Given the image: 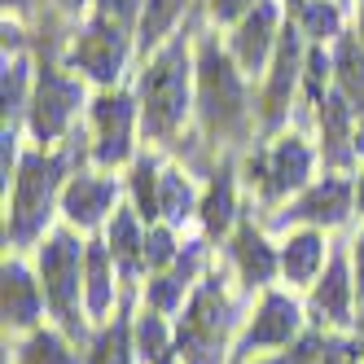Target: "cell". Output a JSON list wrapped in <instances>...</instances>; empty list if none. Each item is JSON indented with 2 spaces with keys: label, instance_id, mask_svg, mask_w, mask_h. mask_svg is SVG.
Returning a JSON list of instances; mask_svg holds the SVG:
<instances>
[{
  "label": "cell",
  "instance_id": "d6a6232c",
  "mask_svg": "<svg viewBox=\"0 0 364 364\" xmlns=\"http://www.w3.org/2000/svg\"><path fill=\"white\" fill-rule=\"evenodd\" d=\"M180 250H185V232L163 224V220L149 224V242H145V268H149V277L154 272H167L180 259Z\"/></svg>",
  "mask_w": 364,
  "mask_h": 364
},
{
  "label": "cell",
  "instance_id": "7a4b0ae2",
  "mask_svg": "<svg viewBox=\"0 0 364 364\" xmlns=\"http://www.w3.org/2000/svg\"><path fill=\"white\" fill-rule=\"evenodd\" d=\"M75 141V136H70ZM40 149L31 145L5 189V246L14 255L36 250L62 224V189L75 171V145Z\"/></svg>",
  "mask_w": 364,
  "mask_h": 364
},
{
  "label": "cell",
  "instance_id": "277c9868",
  "mask_svg": "<svg viewBox=\"0 0 364 364\" xmlns=\"http://www.w3.org/2000/svg\"><path fill=\"white\" fill-rule=\"evenodd\" d=\"M246 316H242V294L232 290L228 272L211 268L202 277V285L189 294V303L171 316L176 321V360L180 364H228Z\"/></svg>",
  "mask_w": 364,
  "mask_h": 364
},
{
  "label": "cell",
  "instance_id": "74e56055",
  "mask_svg": "<svg viewBox=\"0 0 364 364\" xmlns=\"http://www.w3.org/2000/svg\"><path fill=\"white\" fill-rule=\"evenodd\" d=\"M347 250H351V272H355V294H360V303H364V228L355 232V237L347 242Z\"/></svg>",
  "mask_w": 364,
  "mask_h": 364
},
{
  "label": "cell",
  "instance_id": "ab89813d",
  "mask_svg": "<svg viewBox=\"0 0 364 364\" xmlns=\"http://www.w3.org/2000/svg\"><path fill=\"white\" fill-rule=\"evenodd\" d=\"M355 215L364 220V159H360V167H355Z\"/></svg>",
  "mask_w": 364,
  "mask_h": 364
},
{
  "label": "cell",
  "instance_id": "52a82bcc",
  "mask_svg": "<svg viewBox=\"0 0 364 364\" xmlns=\"http://www.w3.org/2000/svg\"><path fill=\"white\" fill-rule=\"evenodd\" d=\"M316 163H321L316 145L303 132H294V127H285V132L268 136L264 145H255V154L246 159V185L264 206L281 211L294 193H303L316 180Z\"/></svg>",
  "mask_w": 364,
  "mask_h": 364
},
{
  "label": "cell",
  "instance_id": "d6986e66",
  "mask_svg": "<svg viewBox=\"0 0 364 364\" xmlns=\"http://www.w3.org/2000/svg\"><path fill=\"white\" fill-rule=\"evenodd\" d=\"M0 311H5V333H14V338L40 329L48 316L40 272L22 255H5V268H0Z\"/></svg>",
  "mask_w": 364,
  "mask_h": 364
},
{
  "label": "cell",
  "instance_id": "ba28073f",
  "mask_svg": "<svg viewBox=\"0 0 364 364\" xmlns=\"http://www.w3.org/2000/svg\"><path fill=\"white\" fill-rule=\"evenodd\" d=\"M136 136H141V101L136 88H97L88 101V163L123 171L136 163Z\"/></svg>",
  "mask_w": 364,
  "mask_h": 364
},
{
  "label": "cell",
  "instance_id": "5b68a950",
  "mask_svg": "<svg viewBox=\"0 0 364 364\" xmlns=\"http://www.w3.org/2000/svg\"><path fill=\"white\" fill-rule=\"evenodd\" d=\"M84 250H88V237L75 232L70 224H58L36 246V272L48 299V321L66 329L75 343H88L92 333L88 307H84Z\"/></svg>",
  "mask_w": 364,
  "mask_h": 364
},
{
  "label": "cell",
  "instance_id": "d590c367",
  "mask_svg": "<svg viewBox=\"0 0 364 364\" xmlns=\"http://www.w3.org/2000/svg\"><path fill=\"white\" fill-rule=\"evenodd\" d=\"M259 5V0H202V14H206V22L211 27H232V22H242L250 9Z\"/></svg>",
  "mask_w": 364,
  "mask_h": 364
},
{
  "label": "cell",
  "instance_id": "30bf717a",
  "mask_svg": "<svg viewBox=\"0 0 364 364\" xmlns=\"http://www.w3.org/2000/svg\"><path fill=\"white\" fill-rule=\"evenodd\" d=\"M311 329L307 321V303L294 299V290H264L259 294V303L250 307V316L237 333V347H232V360L228 364H246L255 355H268V351H281L299 343V338Z\"/></svg>",
  "mask_w": 364,
  "mask_h": 364
},
{
  "label": "cell",
  "instance_id": "f546056e",
  "mask_svg": "<svg viewBox=\"0 0 364 364\" xmlns=\"http://www.w3.org/2000/svg\"><path fill=\"white\" fill-rule=\"evenodd\" d=\"M132 343L141 364H167L176 355V321L154 307H141L132 316Z\"/></svg>",
  "mask_w": 364,
  "mask_h": 364
},
{
  "label": "cell",
  "instance_id": "8fae6325",
  "mask_svg": "<svg viewBox=\"0 0 364 364\" xmlns=\"http://www.w3.org/2000/svg\"><path fill=\"white\" fill-rule=\"evenodd\" d=\"M132 58H136V36L106 27V22H97V18H84L80 27H75L70 44L62 48V62L80 75V80H88L92 88H119Z\"/></svg>",
  "mask_w": 364,
  "mask_h": 364
},
{
  "label": "cell",
  "instance_id": "ffe728a7",
  "mask_svg": "<svg viewBox=\"0 0 364 364\" xmlns=\"http://www.w3.org/2000/svg\"><path fill=\"white\" fill-rule=\"evenodd\" d=\"M119 294H123L119 264H114L106 237L97 232V237H88V250H84V307L97 329L119 316Z\"/></svg>",
  "mask_w": 364,
  "mask_h": 364
},
{
  "label": "cell",
  "instance_id": "8d00e7d4",
  "mask_svg": "<svg viewBox=\"0 0 364 364\" xmlns=\"http://www.w3.org/2000/svg\"><path fill=\"white\" fill-rule=\"evenodd\" d=\"M316 364H364V355H360L351 333H329V343H325V351H321Z\"/></svg>",
  "mask_w": 364,
  "mask_h": 364
},
{
  "label": "cell",
  "instance_id": "3957f363",
  "mask_svg": "<svg viewBox=\"0 0 364 364\" xmlns=\"http://www.w3.org/2000/svg\"><path fill=\"white\" fill-rule=\"evenodd\" d=\"M193 123L211 145H237L259 127V101L250 97L246 70L232 62L228 44L206 31L198 36V101Z\"/></svg>",
  "mask_w": 364,
  "mask_h": 364
},
{
  "label": "cell",
  "instance_id": "2e32d148",
  "mask_svg": "<svg viewBox=\"0 0 364 364\" xmlns=\"http://www.w3.org/2000/svg\"><path fill=\"white\" fill-rule=\"evenodd\" d=\"M311 119H316V154H321L325 171L351 176L360 167V149H364L355 110L343 101V92H338V88H329L316 106H311Z\"/></svg>",
  "mask_w": 364,
  "mask_h": 364
},
{
  "label": "cell",
  "instance_id": "8992f818",
  "mask_svg": "<svg viewBox=\"0 0 364 364\" xmlns=\"http://www.w3.org/2000/svg\"><path fill=\"white\" fill-rule=\"evenodd\" d=\"M88 80H80L62 58H36V92H31V110L22 119L31 145L40 149H58L75 136V123L88 114Z\"/></svg>",
  "mask_w": 364,
  "mask_h": 364
},
{
  "label": "cell",
  "instance_id": "4316f807",
  "mask_svg": "<svg viewBox=\"0 0 364 364\" xmlns=\"http://www.w3.org/2000/svg\"><path fill=\"white\" fill-rule=\"evenodd\" d=\"M294 27L307 36V44H338L347 36V5L343 0H294L285 5Z\"/></svg>",
  "mask_w": 364,
  "mask_h": 364
},
{
  "label": "cell",
  "instance_id": "9a60e30c",
  "mask_svg": "<svg viewBox=\"0 0 364 364\" xmlns=\"http://www.w3.org/2000/svg\"><path fill=\"white\" fill-rule=\"evenodd\" d=\"M285 22H290L285 0H259V5H255L242 22H232V27H228L224 44H228L232 62L246 70V80H264V70H268L277 44H281Z\"/></svg>",
  "mask_w": 364,
  "mask_h": 364
},
{
  "label": "cell",
  "instance_id": "60d3db41",
  "mask_svg": "<svg viewBox=\"0 0 364 364\" xmlns=\"http://www.w3.org/2000/svg\"><path fill=\"white\" fill-rule=\"evenodd\" d=\"M351 338H355V347H360V355H364V303H360V311H355V325H351Z\"/></svg>",
  "mask_w": 364,
  "mask_h": 364
},
{
  "label": "cell",
  "instance_id": "1f68e13d",
  "mask_svg": "<svg viewBox=\"0 0 364 364\" xmlns=\"http://www.w3.org/2000/svg\"><path fill=\"white\" fill-rule=\"evenodd\" d=\"M84 360L88 364H141L136 360V343H132V316H127V307H119V316L97 329V338L84 351Z\"/></svg>",
  "mask_w": 364,
  "mask_h": 364
},
{
  "label": "cell",
  "instance_id": "836d02e7",
  "mask_svg": "<svg viewBox=\"0 0 364 364\" xmlns=\"http://www.w3.org/2000/svg\"><path fill=\"white\" fill-rule=\"evenodd\" d=\"M325 343H329L325 329H307L299 343L281 347V351H268V355H255V360H246V364H316L321 351H325Z\"/></svg>",
  "mask_w": 364,
  "mask_h": 364
},
{
  "label": "cell",
  "instance_id": "e575fe53",
  "mask_svg": "<svg viewBox=\"0 0 364 364\" xmlns=\"http://www.w3.org/2000/svg\"><path fill=\"white\" fill-rule=\"evenodd\" d=\"M141 14H145V0H92V9H88V18L106 22V27H119L127 36H136Z\"/></svg>",
  "mask_w": 364,
  "mask_h": 364
},
{
  "label": "cell",
  "instance_id": "f1b7e54d",
  "mask_svg": "<svg viewBox=\"0 0 364 364\" xmlns=\"http://www.w3.org/2000/svg\"><path fill=\"white\" fill-rule=\"evenodd\" d=\"M189 9H193V0H145L141 27H136V58L145 62L159 44H167L189 22Z\"/></svg>",
  "mask_w": 364,
  "mask_h": 364
},
{
  "label": "cell",
  "instance_id": "5bb4252c",
  "mask_svg": "<svg viewBox=\"0 0 364 364\" xmlns=\"http://www.w3.org/2000/svg\"><path fill=\"white\" fill-rule=\"evenodd\" d=\"M355 311H360V294H355L351 250H347V242H338L329 250L325 272L307 290V321H311V329H325V333H351Z\"/></svg>",
  "mask_w": 364,
  "mask_h": 364
},
{
  "label": "cell",
  "instance_id": "603a6c76",
  "mask_svg": "<svg viewBox=\"0 0 364 364\" xmlns=\"http://www.w3.org/2000/svg\"><path fill=\"white\" fill-rule=\"evenodd\" d=\"M277 246H281V281L290 290H311L333 250L321 228H290V232H281Z\"/></svg>",
  "mask_w": 364,
  "mask_h": 364
},
{
  "label": "cell",
  "instance_id": "b9f144b4",
  "mask_svg": "<svg viewBox=\"0 0 364 364\" xmlns=\"http://www.w3.org/2000/svg\"><path fill=\"white\" fill-rule=\"evenodd\" d=\"M355 36L364 40V0H360V5H355Z\"/></svg>",
  "mask_w": 364,
  "mask_h": 364
},
{
  "label": "cell",
  "instance_id": "44dd1931",
  "mask_svg": "<svg viewBox=\"0 0 364 364\" xmlns=\"http://www.w3.org/2000/svg\"><path fill=\"white\" fill-rule=\"evenodd\" d=\"M106 246H110V255H114V264H119V277H123V285H141L145 277H149V268H145V242H149V224L136 215V206L132 202H119V211L110 215V224H106Z\"/></svg>",
  "mask_w": 364,
  "mask_h": 364
},
{
  "label": "cell",
  "instance_id": "484cf974",
  "mask_svg": "<svg viewBox=\"0 0 364 364\" xmlns=\"http://www.w3.org/2000/svg\"><path fill=\"white\" fill-rule=\"evenodd\" d=\"M9 364H88V360H84L80 343H75L66 329H58L48 321V325H40L31 333L14 338V360Z\"/></svg>",
  "mask_w": 364,
  "mask_h": 364
},
{
  "label": "cell",
  "instance_id": "7402d4cb",
  "mask_svg": "<svg viewBox=\"0 0 364 364\" xmlns=\"http://www.w3.org/2000/svg\"><path fill=\"white\" fill-rule=\"evenodd\" d=\"M242 220V202H237V167H232V159H224L211 180L202 185V206H198V228L206 242H220L228 237L232 228H237Z\"/></svg>",
  "mask_w": 364,
  "mask_h": 364
},
{
  "label": "cell",
  "instance_id": "cb8c5ba5",
  "mask_svg": "<svg viewBox=\"0 0 364 364\" xmlns=\"http://www.w3.org/2000/svg\"><path fill=\"white\" fill-rule=\"evenodd\" d=\"M36 92V53L31 48H5L0 58V114L5 123H22Z\"/></svg>",
  "mask_w": 364,
  "mask_h": 364
},
{
  "label": "cell",
  "instance_id": "4dcf8cb0",
  "mask_svg": "<svg viewBox=\"0 0 364 364\" xmlns=\"http://www.w3.org/2000/svg\"><path fill=\"white\" fill-rule=\"evenodd\" d=\"M159 176H163V159L154 149H141L136 163L127 167V202L136 206V215L145 224L163 220V211H159Z\"/></svg>",
  "mask_w": 364,
  "mask_h": 364
},
{
  "label": "cell",
  "instance_id": "7c38bea8",
  "mask_svg": "<svg viewBox=\"0 0 364 364\" xmlns=\"http://www.w3.org/2000/svg\"><path fill=\"white\" fill-rule=\"evenodd\" d=\"M355 215V176H343V171H325L316 176L303 193H294L281 211L268 215V228L277 232H290V228H321V232H333L351 224Z\"/></svg>",
  "mask_w": 364,
  "mask_h": 364
},
{
  "label": "cell",
  "instance_id": "4fadbf2b",
  "mask_svg": "<svg viewBox=\"0 0 364 364\" xmlns=\"http://www.w3.org/2000/svg\"><path fill=\"white\" fill-rule=\"evenodd\" d=\"M127 198V185L106 171V167H75L66 189H62V224H70L84 237L106 232L110 215L119 211V202Z\"/></svg>",
  "mask_w": 364,
  "mask_h": 364
},
{
  "label": "cell",
  "instance_id": "ac0fdd59",
  "mask_svg": "<svg viewBox=\"0 0 364 364\" xmlns=\"http://www.w3.org/2000/svg\"><path fill=\"white\" fill-rule=\"evenodd\" d=\"M206 272H211V242L189 237L185 250H180V259L167 272H154V277L141 281V299H145V307L163 311V316H176V311L189 303V294L202 285Z\"/></svg>",
  "mask_w": 364,
  "mask_h": 364
},
{
  "label": "cell",
  "instance_id": "d4e9b609",
  "mask_svg": "<svg viewBox=\"0 0 364 364\" xmlns=\"http://www.w3.org/2000/svg\"><path fill=\"white\" fill-rule=\"evenodd\" d=\"M198 206H202V185L189 176V167L163 163V176H159V211H163V224L185 232L189 224H198Z\"/></svg>",
  "mask_w": 364,
  "mask_h": 364
},
{
  "label": "cell",
  "instance_id": "f35d334b",
  "mask_svg": "<svg viewBox=\"0 0 364 364\" xmlns=\"http://www.w3.org/2000/svg\"><path fill=\"white\" fill-rule=\"evenodd\" d=\"M48 9H53L58 18H88L92 0H48Z\"/></svg>",
  "mask_w": 364,
  "mask_h": 364
},
{
  "label": "cell",
  "instance_id": "83f0119b",
  "mask_svg": "<svg viewBox=\"0 0 364 364\" xmlns=\"http://www.w3.org/2000/svg\"><path fill=\"white\" fill-rule=\"evenodd\" d=\"M333 88L343 92V101L360 119V136H364V40L347 31L333 44Z\"/></svg>",
  "mask_w": 364,
  "mask_h": 364
},
{
  "label": "cell",
  "instance_id": "9c48e42d",
  "mask_svg": "<svg viewBox=\"0 0 364 364\" xmlns=\"http://www.w3.org/2000/svg\"><path fill=\"white\" fill-rule=\"evenodd\" d=\"M303 75H307V36L294 27V18L285 22L281 44L259 80V132L277 136L290 127V110L303 97Z\"/></svg>",
  "mask_w": 364,
  "mask_h": 364
},
{
  "label": "cell",
  "instance_id": "6da1fadb",
  "mask_svg": "<svg viewBox=\"0 0 364 364\" xmlns=\"http://www.w3.org/2000/svg\"><path fill=\"white\" fill-rule=\"evenodd\" d=\"M136 101H141V136L149 145H176L198 101V36H189V27H180L167 44H159L141 62Z\"/></svg>",
  "mask_w": 364,
  "mask_h": 364
},
{
  "label": "cell",
  "instance_id": "e0dca14e",
  "mask_svg": "<svg viewBox=\"0 0 364 364\" xmlns=\"http://www.w3.org/2000/svg\"><path fill=\"white\" fill-rule=\"evenodd\" d=\"M228 272L237 277L246 294H264L281 281V246L268 237V224H255L250 215L237 220L228 237Z\"/></svg>",
  "mask_w": 364,
  "mask_h": 364
}]
</instances>
